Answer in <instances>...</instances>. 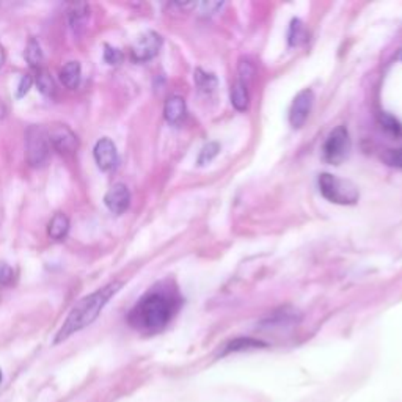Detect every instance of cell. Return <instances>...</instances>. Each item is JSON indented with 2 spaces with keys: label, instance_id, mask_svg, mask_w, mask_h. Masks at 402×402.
I'll return each instance as SVG.
<instances>
[{
  "label": "cell",
  "instance_id": "cell-11",
  "mask_svg": "<svg viewBox=\"0 0 402 402\" xmlns=\"http://www.w3.org/2000/svg\"><path fill=\"white\" fill-rule=\"evenodd\" d=\"M186 113H187L186 101L181 96H171L167 99V102H165L164 115L165 120H167L170 124H180L181 121L186 118Z\"/></svg>",
  "mask_w": 402,
  "mask_h": 402
},
{
  "label": "cell",
  "instance_id": "cell-21",
  "mask_svg": "<svg viewBox=\"0 0 402 402\" xmlns=\"http://www.w3.org/2000/svg\"><path fill=\"white\" fill-rule=\"evenodd\" d=\"M220 151V145L215 143V142H210L208 143L200 152V157H199V164L204 165V164H209L213 159L219 155Z\"/></svg>",
  "mask_w": 402,
  "mask_h": 402
},
{
  "label": "cell",
  "instance_id": "cell-20",
  "mask_svg": "<svg viewBox=\"0 0 402 402\" xmlns=\"http://www.w3.org/2000/svg\"><path fill=\"white\" fill-rule=\"evenodd\" d=\"M36 85L40 88V92L43 94H46V96H50V94L54 93L55 90V85H54V80L50 78V74L46 71V69H38L36 73Z\"/></svg>",
  "mask_w": 402,
  "mask_h": 402
},
{
  "label": "cell",
  "instance_id": "cell-3",
  "mask_svg": "<svg viewBox=\"0 0 402 402\" xmlns=\"http://www.w3.org/2000/svg\"><path fill=\"white\" fill-rule=\"evenodd\" d=\"M319 192L325 200L343 206H352L360 199L359 187L352 181L343 180L340 176L322 173L317 180Z\"/></svg>",
  "mask_w": 402,
  "mask_h": 402
},
{
  "label": "cell",
  "instance_id": "cell-25",
  "mask_svg": "<svg viewBox=\"0 0 402 402\" xmlns=\"http://www.w3.org/2000/svg\"><path fill=\"white\" fill-rule=\"evenodd\" d=\"M222 5L223 3H219V2H203L199 6L201 8V15L210 16V15H214L217 10L222 8Z\"/></svg>",
  "mask_w": 402,
  "mask_h": 402
},
{
  "label": "cell",
  "instance_id": "cell-2",
  "mask_svg": "<svg viewBox=\"0 0 402 402\" xmlns=\"http://www.w3.org/2000/svg\"><path fill=\"white\" fill-rule=\"evenodd\" d=\"M121 286H123L121 282L108 283L104 288L98 289L96 292H93V294L84 297L82 301L76 303L74 308L69 311L66 321L63 322L59 333H57L54 343L59 344L62 341H65L71 335L84 330L88 325H92L101 315V311L104 310V306L108 303V301H110V299L121 289Z\"/></svg>",
  "mask_w": 402,
  "mask_h": 402
},
{
  "label": "cell",
  "instance_id": "cell-9",
  "mask_svg": "<svg viewBox=\"0 0 402 402\" xmlns=\"http://www.w3.org/2000/svg\"><path fill=\"white\" fill-rule=\"evenodd\" d=\"M93 156L101 171H110L117 167L118 164L117 146H115V143L108 137L98 140L96 145H94Z\"/></svg>",
  "mask_w": 402,
  "mask_h": 402
},
{
  "label": "cell",
  "instance_id": "cell-5",
  "mask_svg": "<svg viewBox=\"0 0 402 402\" xmlns=\"http://www.w3.org/2000/svg\"><path fill=\"white\" fill-rule=\"evenodd\" d=\"M350 151V138L346 126H338L329 134L322 146V156L325 162L340 165L347 157Z\"/></svg>",
  "mask_w": 402,
  "mask_h": 402
},
{
  "label": "cell",
  "instance_id": "cell-16",
  "mask_svg": "<svg viewBox=\"0 0 402 402\" xmlns=\"http://www.w3.org/2000/svg\"><path fill=\"white\" fill-rule=\"evenodd\" d=\"M306 40H308V31H306L303 22L301 19H292L288 34L289 44L291 46H301Z\"/></svg>",
  "mask_w": 402,
  "mask_h": 402
},
{
  "label": "cell",
  "instance_id": "cell-6",
  "mask_svg": "<svg viewBox=\"0 0 402 402\" xmlns=\"http://www.w3.org/2000/svg\"><path fill=\"white\" fill-rule=\"evenodd\" d=\"M49 145L60 155H74L79 148V138L66 124H54L48 131Z\"/></svg>",
  "mask_w": 402,
  "mask_h": 402
},
{
  "label": "cell",
  "instance_id": "cell-7",
  "mask_svg": "<svg viewBox=\"0 0 402 402\" xmlns=\"http://www.w3.org/2000/svg\"><path fill=\"white\" fill-rule=\"evenodd\" d=\"M162 48V38L156 31H146L132 46L131 55L134 62H148L159 54Z\"/></svg>",
  "mask_w": 402,
  "mask_h": 402
},
{
  "label": "cell",
  "instance_id": "cell-14",
  "mask_svg": "<svg viewBox=\"0 0 402 402\" xmlns=\"http://www.w3.org/2000/svg\"><path fill=\"white\" fill-rule=\"evenodd\" d=\"M88 16H90V8H88L87 3H76L71 6V10H69V24H71L76 34H79L85 27Z\"/></svg>",
  "mask_w": 402,
  "mask_h": 402
},
{
  "label": "cell",
  "instance_id": "cell-13",
  "mask_svg": "<svg viewBox=\"0 0 402 402\" xmlns=\"http://www.w3.org/2000/svg\"><path fill=\"white\" fill-rule=\"evenodd\" d=\"M69 231V219L63 213H57L48 225V236L54 241H63Z\"/></svg>",
  "mask_w": 402,
  "mask_h": 402
},
{
  "label": "cell",
  "instance_id": "cell-17",
  "mask_svg": "<svg viewBox=\"0 0 402 402\" xmlns=\"http://www.w3.org/2000/svg\"><path fill=\"white\" fill-rule=\"evenodd\" d=\"M257 347H266V344L257 340H252V338H236V340L227 344L225 350H223V355L231 354V352H239V350L257 349Z\"/></svg>",
  "mask_w": 402,
  "mask_h": 402
},
{
  "label": "cell",
  "instance_id": "cell-22",
  "mask_svg": "<svg viewBox=\"0 0 402 402\" xmlns=\"http://www.w3.org/2000/svg\"><path fill=\"white\" fill-rule=\"evenodd\" d=\"M104 62L107 65H120L123 62V52L120 49L106 44L104 46Z\"/></svg>",
  "mask_w": 402,
  "mask_h": 402
},
{
  "label": "cell",
  "instance_id": "cell-12",
  "mask_svg": "<svg viewBox=\"0 0 402 402\" xmlns=\"http://www.w3.org/2000/svg\"><path fill=\"white\" fill-rule=\"evenodd\" d=\"M82 80V66L79 62H68L60 71V82L69 90H76Z\"/></svg>",
  "mask_w": 402,
  "mask_h": 402
},
{
  "label": "cell",
  "instance_id": "cell-24",
  "mask_svg": "<svg viewBox=\"0 0 402 402\" xmlns=\"http://www.w3.org/2000/svg\"><path fill=\"white\" fill-rule=\"evenodd\" d=\"M31 85H34V78H31L30 74H25L21 78V80H19V85H17V90H16V98H24L25 94H27L30 92V88Z\"/></svg>",
  "mask_w": 402,
  "mask_h": 402
},
{
  "label": "cell",
  "instance_id": "cell-1",
  "mask_svg": "<svg viewBox=\"0 0 402 402\" xmlns=\"http://www.w3.org/2000/svg\"><path fill=\"white\" fill-rule=\"evenodd\" d=\"M180 297L167 289H155L145 294L129 311L127 322L146 335L162 331L180 308Z\"/></svg>",
  "mask_w": 402,
  "mask_h": 402
},
{
  "label": "cell",
  "instance_id": "cell-18",
  "mask_svg": "<svg viewBox=\"0 0 402 402\" xmlns=\"http://www.w3.org/2000/svg\"><path fill=\"white\" fill-rule=\"evenodd\" d=\"M24 55H25V60H27V63L31 68L40 69L41 63H43V50H41L40 43H38L35 38H30L29 40Z\"/></svg>",
  "mask_w": 402,
  "mask_h": 402
},
{
  "label": "cell",
  "instance_id": "cell-15",
  "mask_svg": "<svg viewBox=\"0 0 402 402\" xmlns=\"http://www.w3.org/2000/svg\"><path fill=\"white\" fill-rule=\"evenodd\" d=\"M231 104L241 112L248 108V90L245 82L238 80L231 87Z\"/></svg>",
  "mask_w": 402,
  "mask_h": 402
},
{
  "label": "cell",
  "instance_id": "cell-28",
  "mask_svg": "<svg viewBox=\"0 0 402 402\" xmlns=\"http://www.w3.org/2000/svg\"><path fill=\"white\" fill-rule=\"evenodd\" d=\"M5 60H6V55H5V49L2 44H0V68L5 65Z\"/></svg>",
  "mask_w": 402,
  "mask_h": 402
},
{
  "label": "cell",
  "instance_id": "cell-23",
  "mask_svg": "<svg viewBox=\"0 0 402 402\" xmlns=\"http://www.w3.org/2000/svg\"><path fill=\"white\" fill-rule=\"evenodd\" d=\"M15 282V271L6 263H0V286H10Z\"/></svg>",
  "mask_w": 402,
  "mask_h": 402
},
{
  "label": "cell",
  "instance_id": "cell-27",
  "mask_svg": "<svg viewBox=\"0 0 402 402\" xmlns=\"http://www.w3.org/2000/svg\"><path fill=\"white\" fill-rule=\"evenodd\" d=\"M388 161H390V164L394 165V167L402 168V148L398 150V151H394L393 155L390 156V159H388Z\"/></svg>",
  "mask_w": 402,
  "mask_h": 402
},
{
  "label": "cell",
  "instance_id": "cell-10",
  "mask_svg": "<svg viewBox=\"0 0 402 402\" xmlns=\"http://www.w3.org/2000/svg\"><path fill=\"white\" fill-rule=\"evenodd\" d=\"M104 203L107 209L110 210L113 214H123L124 210H127L131 204V192L129 189H127L124 184H115V186L110 187V190L104 196Z\"/></svg>",
  "mask_w": 402,
  "mask_h": 402
},
{
  "label": "cell",
  "instance_id": "cell-19",
  "mask_svg": "<svg viewBox=\"0 0 402 402\" xmlns=\"http://www.w3.org/2000/svg\"><path fill=\"white\" fill-rule=\"evenodd\" d=\"M194 79H195L196 87H199V90L203 92V93L214 92V88L217 87L215 76L204 73V71H201V69H196Z\"/></svg>",
  "mask_w": 402,
  "mask_h": 402
},
{
  "label": "cell",
  "instance_id": "cell-4",
  "mask_svg": "<svg viewBox=\"0 0 402 402\" xmlns=\"http://www.w3.org/2000/svg\"><path fill=\"white\" fill-rule=\"evenodd\" d=\"M50 145L48 132L40 126H30L25 132V159L30 167H43L49 161Z\"/></svg>",
  "mask_w": 402,
  "mask_h": 402
},
{
  "label": "cell",
  "instance_id": "cell-8",
  "mask_svg": "<svg viewBox=\"0 0 402 402\" xmlns=\"http://www.w3.org/2000/svg\"><path fill=\"white\" fill-rule=\"evenodd\" d=\"M313 102H315V94H313V92L308 90V88L302 90L294 98V101H292L289 108V123L294 129H301L305 124V121L308 120L313 108Z\"/></svg>",
  "mask_w": 402,
  "mask_h": 402
},
{
  "label": "cell",
  "instance_id": "cell-29",
  "mask_svg": "<svg viewBox=\"0 0 402 402\" xmlns=\"http://www.w3.org/2000/svg\"><path fill=\"white\" fill-rule=\"evenodd\" d=\"M0 382H2V371H0Z\"/></svg>",
  "mask_w": 402,
  "mask_h": 402
},
{
  "label": "cell",
  "instance_id": "cell-26",
  "mask_svg": "<svg viewBox=\"0 0 402 402\" xmlns=\"http://www.w3.org/2000/svg\"><path fill=\"white\" fill-rule=\"evenodd\" d=\"M384 126L387 127V129H390L393 134H399L401 132V124L394 118L387 117V115L384 117Z\"/></svg>",
  "mask_w": 402,
  "mask_h": 402
}]
</instances>
